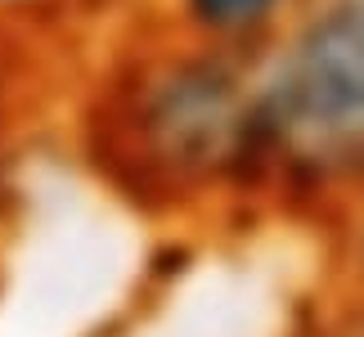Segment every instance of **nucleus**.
I'll return each mask as SVG.
<instances>
[{"label": "nucleus", "mask_w": 364, "mask_h": 337, "mask_svg": "<svg viewBox=\"0 0 364 337\" xmlns=\"http://www.w3.org/2000/svg\"><path fill=\"white\" fill-rule=\"evenodd\" d=\"M306 0H153V23L193 46L257 59Z\"/></svg>", "instance_id": "3"}, {"label": "nucleus", "mask_w": 364, "mask_h": 337, "mask_svg": "<svg viewBox=\"0 0 364 337\" xmlns=\"http://www.w3.org/2000/svg\"><path fill=\"white\" fill-rule=\"evenodd\" d=\"M252 63L149 23L95 68L77 112L81 158L153 212L252 193Z\"/></svg>", "instance_id": "1"}, {"label": "nucleus", "mask_w": 364, "mask_h": 337, "mask_svg": "<svg viewBox=\"0 0 364 337\" xmlns=\"http://www.w3.org/2000/svg\"><path fill=\"white\" fill-rule=\"evenodd\" d=\"M351 198H355V203H360V207H364V176H360V185H355V189H351Z\"/></svg>", "instance_id": "6"}, {"label": "nucleus", "mask_w": 364, "mask_h": 337, "mask_svg": "<svg viewBox=\"0 0 364 337\" xmlns=\"http://www.w3.org/2000/svg\"><path fill=\"white\" fill-rule=\"evenodd\" d=\"M27 46H23V27H0V180L9 171L14 144L23 131V112L27 95H32V68H27Z\"/></svg>", "instance_id": "4"}, {"label": "nucleus", "mask_w": 364, "mask_h": 337, "mask_svg": "<svg viewBox=\"0 0 364 337\" xmlns=\"http://www.w3.org/2000/svg\"><path fill=\"white\" fill-rule=\"evenodd\" d=\"M252 193L351 198L364 176V0H306L252 63Z\"/></svg>", "instance_id": "2"}, {"label": "nucleus", "mask_w": 364, "mask_h": 337, "mask_svg": "<svg viewBox=\"0 0 364 337\" xmlns=\"http://www.w3.org/2000/svg\"><path fill=\"white\" fill-rule=\"evenodd\" d=\"M54 5H63V0H0V27H27Z\"/></svg>", "instance_id": "5"}]
</instances>
